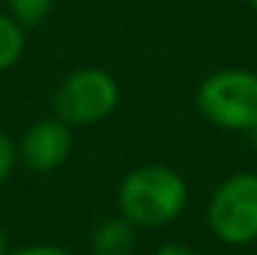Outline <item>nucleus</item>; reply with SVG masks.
I'll return each mask as SVG.
<instances>
[{
  "mask_svg": "<svg viewBox=\"0 0 257 255\" xmlns=\"http://www.w3.org/2000/svg\"><path fill=\"white\" fill-rule=\"evenodd\" d=\"M156 255H200L194 247L183 244V241H167V244H162L156 250Z\"/></svg>",
  "mask_w": 257,
  "mask_h": 255,
  "instance_id": "9b49d317",
  "label": "nucleus"
},
{
  "mask_svg": "<svg viewBox=\"0 0 257 255\" xmlns=\"http://www.w3.org/2000/svg\"><path fill=\"white\" fill-rule=\"evenodd\" d=\"M189 187L167 165H140L120 179L118 209L134 228H164L181 217Z\"/></svg>",
  "mask_w": 257,
  "mask_h": 255,
  "instance_id": "f257e3e1",
  "label": "nucleus"
},
{
  "mask_svg": "<svg viewBox=\"0 0 257 255\" xmlns=\"http://www.w3.org/2000/svg\"><path fill=\"white\" fill-rule=\"evenodd\" d=\"M0 255H9V239H6L3 228H0Z\"/></svg>",
  "mask_w": 257,
  "mask_h": 255,
  "instance_id": "f8f14e48",
  "label": "nucleus"
},
{
  "mask_svg": "<svg viewBox=\"0 0 257 255\" xmlns=\"http://www.w3.org/2000/svg\"><path fill=\"white\" fill-rule=\"evenodd\" d=\"M246 3H249V6H252V9L257 11V0H246Z\"/></svg>",
  "mask_w": 257,
  "mask_h": 255,
  "instance_id": "4468645a",
  "label": "nucleus"
},
{
  "mask_svg": "<svg viewBox=\"0 0 257 255\" xmlns=\"http://www.w3.org/2000/svg\"><path fill=\"white\" fill-rule=\"evenodd\" d=\"M197 110L205 121L227 132H252L257 126V74L227 66L208 74L197 88Z\"/></svg>",
  "mask_w": 257,
  "mask_h": 255,
  "instance_id": "f03ea898",
  "label": "nucleus"
},
{
  "mask_svg": "<svg viewBox=\"0 0 257 255\" xmlns=\"http://www.w3.org/2000/svg\"><path fill=\"white\" fill-rule=\"evenodd\" d=\"M118 80L101 66H79L60 80L52 94V110L69 126H93L118 110Z\"/></svg>",
  "mask_w": 257,
  "mask_h": 255,
  "instance_id": "7ed1b4c3",
  "label": "nucleus"
},
{
  "mask_svg": "<svg viewBox=\"0 0 257 255\" xmlns=\"http://www.w3.org/2000/svg\"><path fill=\"white\" fill-rule=\"evenodd\" d=\"M17 165H20V145L6 129H0V187L14 176Z\"/></svg>",
  "mask_w": 257,
  "mask_h": 255,
  "instance_id": "1a4fd4ad",
  "label": "nucleus"
},
{
  "mask_svg": "<svg viewBox=\"0 0 257 255\" xmlns=\"http://www.w3.org/2000/svg\"><path fill=\"white\" fill-rule=\"evenodd\" d=\"M50 11H52V0H9V14L25 30L44 25Z\"/></svg>",
  "mask_w": 257,
  "mask_h": 255,
  "instance_id": "6e6552de",
  "label": "nucleus"
},
{
  "mask_svg": "<svg viewBox=\"0 0 257 255\" xmlns=\"http://www.w3.org/2000/svg\"><path fill=\"white\" fill-rule=\"evenodd\" d=\"M134 228L126 217H109L96 225L90 236V250L93 255H128L134 250Z\"/></svg>",
  "mask_w": 257,
  "mask_h": 255,
  "instance_id": "423d86ee",
  "label": "nucleus"
},
{
  "mask_svg": "<svg viewBox=\"0 0 257 255\" xmlns=\"http://www.w3.org/2000/svg\"><path fill=\"white\" fill-rule=\"evenodd\" d=\"M249 137H252V143H254V148H257V126H254L252 132H249Z\"/></svg>",
  "mask_w": 257,
  "mask_h": 255,
  "instance_id": "ddd939ff",
  "label": "nucleus"
},
{
  "mask_svg": "<svg viewBox=\"0 0 257 255\" xmlns=\"http://www.w3.org/2000/svg\"><path fill=\"white\" fill-rule=\"evenodd\" d=\"M71 148H74L71 126L58 115H52V118L36 121L25 129L20 140V162L28 170L44 176L63 165L71 156Z\"/></svg>",
  "mask_w": 257,
  "mask_h": 255,
  "instance_id": "39448f33",
  "label": "nucleus"
},
{
  "mask_svg": "<svg viewBox=\"0 0 257 255\" xmlns=\"http://www.w3.org/2000/svg\"><path fill=\"white\" fill-rule=\"evenodd\" d=\"M25 55V28L0 11V71H9Z\"/></svg>",
  "mask_w": 257,
  "mask_h": 255,
  "instance_id": "0eeeda50",
  "label": "nucleus"
},
{
  "mask_svg": "<svg viewBox=\"0 0 257 255\" xmlns=\"http://www.w3.org/2000/svg\"><path fill=\"white\" fill-rule=\"evenodd\" d=\"M208 228L230 247L257 241V173L238 170L213 190L208 200Z\"/></svg>",
  "mask_w": 257,
  "mask_h": 255,
  "instance_id": "20e7f679",
  "label": "nucleus"
},
{
  "mask_svg": "<svg viewBox=\"0 0 257 255\" xmlns=\"http://www.w3.org/2000/svg\"><path fill=\"white\" fill-rule=\"evenodd\" d=\"M9 255H71L58 244H25L20 250H9Z\"/></svg>",
  "mask_w": 257,
  "mask_h": 255,
  "instance_id": "9d476101",
  "label": "nucleus"
}]
</instances>
